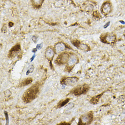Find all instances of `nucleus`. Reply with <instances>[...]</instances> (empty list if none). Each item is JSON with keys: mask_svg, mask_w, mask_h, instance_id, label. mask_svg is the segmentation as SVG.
Returning <instances> with one entry per match:
<instances>
[{"mask_svg": "<svg viewBox=\"0 0 125 125\" xmlns=\"http://www.w3.org/2000/svg\"><path fill=\"white\" fill-rule=\"evenodd\" d=\"M21 51V45L20 44H17L13 46L11 49L10 50L8 55V57L10 58H13L16 56L19 53H20Z\"/></svg>", "mask_w": 125, "mask_h": 125, "instance_id": "9", "label": "nucleus"}, {"mask_svg": "<svg viewBox=\"0 0 125 125\" xmlns=\"http://www.w3.org/2000/svg\"><path fill=\"white\" fill-rule=\"evenodd\" d=\"M112 10V6L111 3L106 2L102 5L101 8V12L104 15H107L111 12Z\"/></svg>", "mask_w": 125, "mask_h": 125, "instance_id": "10", "label": "nucleus"}, {"mask_svg": "<svg viewBox=\"0 0 125 125\" xmlns=\"http://www.w3.org/2000/svg\"><path fill=\"white\" fill-rule=\"evenodd\" d=\"M94 119V112L89 111L81 115L79 119L78 125H90Z\"/></svg>", "mask_w": 125, "mask_h": 125, "instance_id": "4", "label": "nucleus"}, {"mask_svg": "<svg viewBox=\"0 0 125 125\" xmlns=\"http://www.w3.org/2000/svg\"><path fill=\"white\" fill-rule=\"evenodd\" d=\"M5 95L6 96L7 95L8 97H9L10 95H11V92H10L9 90H7V91H6V92H5Z\"/></svg>", "mask_w": 125, "mask_h": 125, "instance_id": "20", "label": "nucleus"}, {"mask_svg": "<svg viewBox=\"0 0 125 125\" xmlns=\"http://www.w3.org/2000/svg\"><path fill=\"white\" fill-rule=\"evenodd\" d=\"M78 62L79 58L75 54L71 53L69 60L67 63V66L65 68V71L67 72L70 73Z\"/></svg>", "mask_w": 125, "mask_h": 125, "instance_id": "5", "label": "nucleus"}, {"mask_svg": "<svg viewBox=\"0 0 125 125\" xmlns=\"http://www.w3.org/2000/svg\"><path fill=\"white\" fill-rule=\"evenodd\" d=\"M100 40L102 43L110 45H114L116 41V35L112 32H106L102 34Z\"/></svg>", "mask_w": 125, "mask_h": 125, "instance_id": "3", "label": "nucleus"}, {"mask_svg": "<svg viewBox=\"0 0 125 125\" xmlns=\"http://www.w3.org/2000/svg\"><path fill=\"white\" fill-rule=\"evenodd\" d=\"M79 79L77 76L64 77L61 79V84L64 86H73L77 83Z\"/></svg>", "mask_w": 125, "mask_h": 125, "instance_id": "6", "label": "nucleus"}, {"mask_svg": "<svg viewBox=\"0 0 125 125\" xmlns=\"http://www.w3.org/2000/svg\"><path fill=\"white\" fill-rule=\"evenodd\" d=\"M34 66H33V65H31V66L30 69H29V70H28V71L26 72V75H29V74L30 73H32V72H33V70H34Z\"/></svg>", "mask_w": 125, "mask_h": 125, "instance_id": "18", "label": "nucleus"}, {"mask_svg": "<svg viewBox=\"0 0 125 125\" xmlns=\"http://www.w3.org/2000/svg\"><path fill=\"white\" fill-rule=\"evenodd\" d=\"M71 123H68V122H63L60 123L59 124H58V125H71Z\"/></svg>", "mask_w": 125, "mask_h": 125, "instance_id": "21", "label": "nucleus"}, {"mask_svg": "<svg viewBox=\"0 0 125 125\" xmlns=\"http://www.w3.org/2000/svg\"><path fill=\"white\" fill-rule=\"evenodd\" d=\"M54 54H55L54 51L52 47H48L46 48V52L45 53V57L50 62V64L51 66H52L51 63L53 58V57L54 56Z\"/></svg>", "mask_w": 125, "mask_h": 125, "instance_id": "11", "label": "nucleus"}, {"mask_svg": "<svg viewBox=\"0 0 125 125\" xmlns=\"http://www.w3.org/2000/svg\"><path fill=\"white\" fill-rule=\"evenodd\" d=\"M31 1L34 7H39L42 5L44 0H31Z\"/></svg>", "mask_w": 125, "mask_h": 125, "instance_id": "16", "label": "nucleus"}, {"mask_svg": "<svg viewBox=\"0 0 125 125\" xmlns=\"http://www.w3.org/2000/svg\"><path fill=\"white\" fill-rule=\"evenodd\" d=\"M33 82V79L31 77H28L27 78L23 80L20 84L19 86L20 87H23V86H27L31 84Z\"/></svg>", "mask_w": 125, "mask_h": 125, "instance_id": "13", "label": "nucleus"}, {"mask_svg": "<svg viewBox=\"0 0 125 125\" xmlns=\"http://www.w3.org/2000/svg\"><path fill=\"white\" fill-rule=\"evenodd\" d=\"M32 39L33 40V42L35 43H36V41H37V37L36 36H33L32 38Z\"/></svg>", "mask_w": 125, "mask_h": 125, "instance_id": "23", "label": "nucleus"}, {"mask_svg": "<svg viewBox=\"0 0 125 125\" xmlns=\"http://www.w3.org/2000/svg\"><path fill=\"white\" fill-rule=\"evenodd\" d=\"M65 48V46L64 44L58 43L55 46V49L57 52H60L63 51Z\"/></svg>", "mask_w": 125, "mask_h": 125, "instance_id": "15", "label": "nucleus"}, {"mask_svg": "<svg viewBox=\"0 0 125 125\" xmlns=\"http://www.w3.org/2000/svg\"><path fill=\"white\" fill-rule=\"evenodd\" d=\"M71 100L70 98H66V99L64 100H61L59 102H58V103L57 105V108H61L62 107H63L64 106L66 105L69 101Z\"/></svg>", "mask_w": 125, "mask_h": 125, "instance_id": "14", "label": "nucleus"}, {"mask_svg": "<svg viewBox=\"0 0 125 125\" xmlns=\"http://www.w3.org/2000/svg\"><path fill=\"white\" fill-rule=\"evenodd\" d=\"M106 92V91H105L103 92L102 93H101L100 94H98L96 95L93 96L91 98V99L90 100L89 102L91 104L94 105L97 104L99 103L100 100L102 97V95L105 94V93Z\"/></svg>", "mask_w": 125, "mask_h": 125, "instance_id": "12", "label": "nucleus"}, {"mask_svg": "<svg viewBox=\"0 0 125 125\" xmlns=\"http://www.w3.org/2000/svg\"><path fill=\"white\" fill-rule=\"evenodd\" d=\"M74 105H75V104L73 103H72V102L70 103L66 106L65 109H66V111H69L70 110H71V109H72L73 108Z\"/></svg>", "mask_w": 125, "mask_h": 125, "instance_id": "17", "label": "nucleus"}, {"mask_svg": "<svg viewBox=\"0 0 125 125\" xmlns=\"http://www.w3.org/2000/svg\"><path fill=\"white\" fill-rule=\"evenodd\" d=\"M71 53L63 52L59 54L55 61V63L56 65L61 66L67 63L69 60Z\"/></svg>", "mask_w": 125, "mask_h": 125, "instance_id": "7", "label": "nucleus"}, {"mask_svg": "<svg viewBox=\"0 0 125 125\" xmlns=\"http://www.w3.org/2000/svg\"><path fill=\"white\" fill-rule=\"evenodd\" d=\"M42 44L41 43V44H38V45H37V46H36V49L39 50L41 49L42 48Z\"/></svg>", "mask_w": 125, "mask_h": 125, "instance_id": "22", "label": "nucleus"}, {"mask_svg": "<svg viewBox=\"0 0 125 125\" xmlns=\"http://www.w3.org/2000/svg\"><path fill=\"white\" fill-rule=\"evenodd\" d=\"M73 45L79 49L83 51L84 52H89L91 51V48L88 45L86 44L82 43L78 40H73L72 42Z\"/></svg>", "mask_w": 125, "mask_h": 125, "instance_id": "8", "label": "nucleus"}, {"mask_svg": "<svg viewBox=\"0 0 125 125\" xmlns=\"http://www.w3.org/2000/svg\"><path fill=\"white\" fill-rule=\"evenodd\" d=\"M4 114H5L6 119V121H7L6 125H8V124H9V116H8V113H7V112H6V111L4 112Z\"/></svg>", "mask_w": 125, "mask_h": 125, "instance_id": "19", "label": "nucleus"}, {"mask_svg": "<svg viewBox=\"0 0 125 125\" xmlns=\"http://www.w3.org/2000/svg\"><path fill=\"white\" fill-rule=\"evenodd\" d=\"M90 86L88 84L84 83L82 85H79L73 88L70 92V94L76 96L85 95L89 92Z\"/></svg>", "mask_w": 125, "mask_h": 125, "instance_id": "2", "label": "nucleus"}, {"mask_svg": "<svg viewBox=\"0 0 125 125\" xmlns=\"http://www.w3.org/2000/svg\"><path fill=\"white\" fill-rule=\"evenodd\" d=\"M35 55H34V56L32 57V58H31V62H32V61H33L34 59V58H35Z\"/></svg>", "mask_w": 125, "mask_h": 125, "instance_id": "24", "label": "nucleus"}, {"mask_svg": "<svg viewBox=\"0 0 125 125\" xmlns=\"http://www.w3.org/2000/svg\"><path fill=\"white\" fill-rule=\"evenodd\" d=\"M36 51H37V49H34L32 50V52H33L35 53L36 52Z\"/></svg>", "mask_w": 125, "mask_h": 125, "instance_id": "25", "label": "nucleus"}, {"mask_svg": "<svg viewBox=\"0 0 125 125\" xmlns=\"http://www.w3.org/2000/svg\"><path fill=\"white\" fill-rule=\"evenodd\" d=\"M40 85L36 83L27 89L22 96V100L25 103H29L36 98L39 94Z\"/></svg>", "mask_w": 125, "mask_h": 125, "instance_id": "1", "label": "nucleus"}]
</instances>
